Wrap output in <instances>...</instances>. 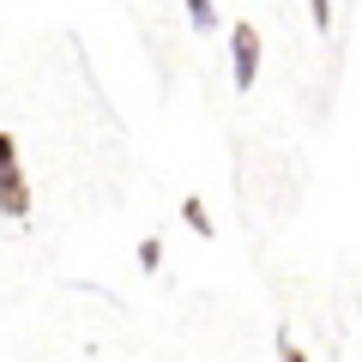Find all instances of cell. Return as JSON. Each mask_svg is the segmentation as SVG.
<instances>
[{
  "instance_id": "cell-1",
  "label": "cell",
  "mask_w": 362,
  "mask_h": 362,
  "mask_svg": "<svg viewBox=\"0 0 362 362\" xmlns=\"http://www.w3.org/2000/svg\"><path fill=\"white\" fill-rule=\"evenodd\" d=\"M0 218H13V223L30 218V181H25L13 133H0Z\"/></svg>"
},
{
  "instance_id": "cell-2",
  "label": "cell",
  "mask_w": 362,
  "mask_h": 362,
  "mask_svg": "<svg viewBox=\"0 0 362 362\" xmlns=\"http://www.w3.org/2000/svg\"><path fill=\"white\" fill-rule=\"evenodd\" d=\"M230 78H235V90H254V78H259V37H254V25L230 30Z\"/></svg>"
},
{
  "instance_id": "cell-3",
  "label": "cell",
  "mask_w": 362,
  "mask_h": 362,
  "mask_svg": "<svg viewBox=\"0 0 362 362\" xmlns=\"http://www.w3.org/2000/svg\"><path fill=\"white\" fill-rule=\"evenodd\" d=\"M187 6V25L194 30H218V0H181Z\"/></svg>"
},
{
  "instance_id": "cell-4",
  "label": "cell",
  "mask_w": 362,
  "mask_h": 362,
  "mask_svg": "<svg viewBox=\"0 0 362 362\" xmlns=\"http://www.w3.org/2000/svg\"><path fill=\"white\" fill-rule=\"evenodd\" d=\"M181 218H187V230L211 235V211H206V199H199V194H187V199H181Z\"/></svg>"
},
{
  "instance_id": "cell-5",
  "label": "cell",
  "mask_w": 362,
  "mask_h": 362,
  "mask_svg": "<svg viewBox=\"0 0 362 362\" xmlns=\"http://www.w3.org/2000/svg\"><path fill=\"white\" fill-rule=\"evenodd\" d=\"M133 259H139V272H157V266H163V242H157V235H145V242L133 247Z\"/></svg>"
},
{
  "instance_id": "cell-6",
  "label": "cell",
  "mask_w": 362,
  "mask_h": 362,
  "mask_svg": "<svg viewBox=\"0 0 362 362\" xmlns=\"http://www.w3.org/2000/svg\"><path fill=\"white\" fill-rule=\"evenodd\" d=\"M308 18L326 30V25H332V0H308Z\"/></svg>"
},
{
  "instance_id": "cell-7",
  "label": "cell",
  "mask_w": 362,
  "mask_h": 362,
  "mask_svg": "<svg viewBox=\"0 0 362 362\" xmlns=\"http://www.w3.org/2000/svg\"><path fill=\"white\" fill-rule=\"evenodd\" d=\"M278 362H308V356H302V350H296V338H290V332L278 338Z\"/></svg>"
}]
</instances>
